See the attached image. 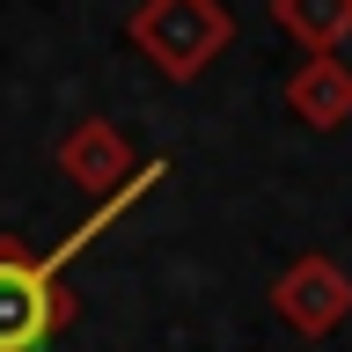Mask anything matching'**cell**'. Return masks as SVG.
Instances as JSON below:
<instances>
[{
	"mask_svg": "<svg viewBox=\"0 0 352 352\" xmlns=\"http://www.w3.org/2000/svg\"><path fill=\"white\" fill-rule=\"evenodd\" d=\"M272 316H279L294 338H330V330L352 316V279H345V264L323 257V250H308V257H294L272 279Z\"/></svg>",
	"mask_w": 352,
	"mask_h": 352,
	"instance_id": "3",
	"label": "cell"
},
{
	"mask_svg": "<svg viewBox=\"0 0 352 352\" xmlns=\"http://www.w3.org/2000/svg\"><path fill=\"white\" fill-rule=\"evenodd\" d=\"M272 22L316 59V52H338L352 37V0H272Z\"/></svg>",
	"mask_w": 352,
	"mask_h": 352,
	"instance_id": "6",
	"label": "cell"
},
{
	"mask_svg": "<svg viewBox=\"0 0 352 352\" xmlns=\"http://www.w3.org/2000/svg\"><path fill=\"white\" fill-rule=\"evenodd\" d=\"M286 110H294L308 132H338V125H352V66L338 59V52L301 59L294 74H286Z\"/></svg>",
	"mask_w": 352,
	"mask_h": 352,
	"instance_id": "5",
	"label": "cell"
},
{
	"mask_svg": "<svg viewBox=\"0 0 352 352\" xmlns=\"http://www.w3.org/2000/svg\"><path fill=\"white\" fill-rule=\"evenodd\" d=\"M74 323V294L22 235H0V352H52Z\"/></svg>",
	"mask_w": 352,
	"mask_h": 352,
	"instance_id": "2",
	"label": "cell"
},
{
	"mask_svg": "<svg viewBox=\"0 0 352 352\" xmlns=\"http://www.w3.org/2000/svg\"><path fill=\"white\" fill-rule=\"evenodd\" d=\"M52 169H59L81 198L103 206V198H118L132 176H140V154H132V140L110 125V118H81V125L52 147Z\"/></svg>",
	"mask_w": 352,
	"mask_h": 352,
	"instance_id": "4",
	"label": "cell"
},
{
	"mask_svg": "<svg viewBox=\"0 0 352 352\" xmlns=\"http://www.w3.org/2000/svg\"><path fill=\"white\" fill-rule=\"evenodd\" d=\"M125 37L162 81H198V74L228 52L235 15H228L220 0H140L125 15Z\"/></svg>",
	"mask_w": 352,
	"mask_h": 352,
	"instance_id": "1",
	"label": "cell"
}]
</instances>
